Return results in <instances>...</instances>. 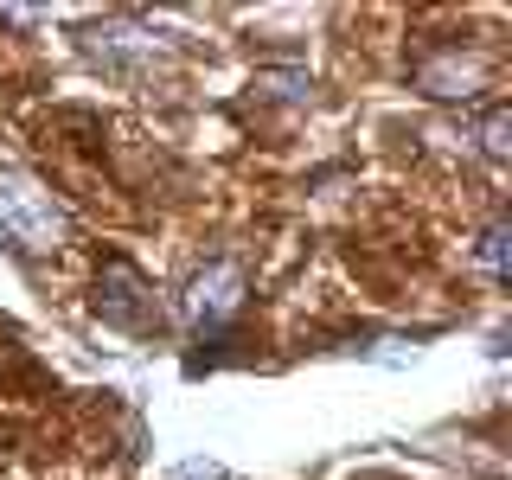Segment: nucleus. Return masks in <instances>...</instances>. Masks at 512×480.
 <instances>
[{"label":"nucleus","mask_w":512,"mask_h":480,"mask_svg":"<svg viewBox=\"0 0 512 480\" xmlns=\"http://www.w3.org/2000/svg\"><path fill=\"white\" fill-rule=\"evenodd\" d=\"M84 39V58L90 64H103V71H135V77H148L160 71L180 45L167 39V32H154V26H141V20H96L77 32Z\"/></svg>","instance_id":"obj_4"},{"label":"nucleus","mask_w":512,"mask_h":480,"mask_svg":"<svg viewBox=\"0 0 512 480\" xmlns=\"http://www.w3.org/2000/svg\"><path fill=\"white\" fill-rule=\"evenodd\" d=\"M480 154H487V160H506L512 154V116H506L500 103L480 116Z\"/></svg>","instance_id":"obj_7"},{"label":"nucleus","mask_w":512,"mask_h":480,"mask_svg":"<svg viewBox=\"0 0 512 480\" xmlns=\"http://www.w3.org/2000/svg\"><path fill=\"white\" fill-rule=\"evenodd\" d=\"M416 84H423V96H436V103H468V96L487 90V58L448 45V52L416 64Z\"/></svg>","instance_id":"obj_5"},{"label":"nucleus","mask_w":512,"mask_h":480,"mask_svg":"<svg viewBox=\"0 0 512 480\" xmlns=\"http://www.w3.org/2000/svg\"><path fill=\"white\" fill-rule=\"evenodd\" d=\"M250 301V269L237 263V256H212V263H199L180 288V320L186 333H199V340H212V333H224L237 314H244Z\"/></svg>","instance_id":"obj_2"},{"label":"nucleus","mask_w":512,"mask_h":480,"mask_svg":"<svg viewBox=\"0 0 512 480\" xmlns=\"http://www.w3.org/2000/svg\"><path fill=\"white\" fill-rule=\"evenodd\" d=\"M474 269L487 282H506L512 276V224L506 218H493L487 231H480V244H474Z\"/></svg>","instance_id":"obj_6"},{"label":"nucleus","mask_w":512,"mask_h":480,"mask_svg":"<svg viewBox=\"0 0 512 480\" xmlns=\"http://www.w3.org/2000/svg\"><path fill=\"white\" fill-rule=\"evenodd\" d=\"M173 480H231V474L218 461H186V468H173Z\"/></svg>","instance_id":"obj_8"},{"label":"nucleus","mask_w":512,"mask_h":480,"mask_svg":"<svg viewBox=\"0 0 512 480\" xmlns=\"http://www.w3.org/2000/svg\"><path fill=\"white\" fill-rule=\"evenodd\" d=\"M90 314L103 320V327L116 333H135V340H148V333H160V301L148 276H141L128 256H103V269H96V295H90Z\"/></svg>","instance_id":"obj_3"},{"label":"nucleus","mask_w":512,"mask_h":480,"mask_svg":"<svg viewBox=\"0 0 512 480\" xmlns=\"http://www.w3.org/2000/svg\"><path fill=\"white\" fill-rule=\"evenodd\" d=\"M0 237L26 256H45L71 237V212L52 199V186L39 173H26L20 160H0Z\"/></svg>","instance_id":"obj_1"}]
</instances>
